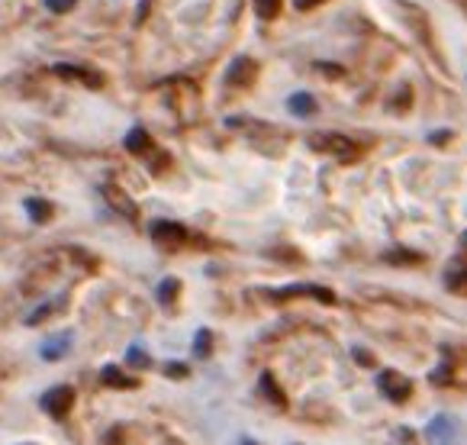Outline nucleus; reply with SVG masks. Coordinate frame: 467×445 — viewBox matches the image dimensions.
<instances>
[{"label":"nucleus","instance_id":"f257e3e1","mask_svg":"<svg viewBox=\"0 0 467 445\" xmlns=\"http://www.w3.org/2000/svg\"><path fill=\"white\" fill-rule=\"evenodd\" d=\"M309 149L332 158H342V162H351L358 155V145L348 136H342V132H317V136H309Z\"/></svg>","mask_w":467,"mask_h":445},{"label":"nucleus","instance_id":"f03ea898","mask_svg":"<svg viewBox=\"0 0 467 445\" xmlns=\"http://www.w3.org/2000/svg\"><path fill=\"white\" fill-rule=\"evenodd\" d=\"M71 407H75V391L71 387H52V391L42 394V410L48 413V417L56 419H65L71 413Z\"/></svg>","mask_w":467,"mask_h":445},{"label":"nucleus","instance_id":"7ed1b4c3","mask_svg":"<svg viewBox=\"0 0 467 445\" xmlns=\"http://www.w3.org/2000/svg\"><path fill=\"white\" fill-rule=\"evenodd\" d=\"M378 387L387 394V397H393L400 404V400H406L412 394V381L406 375H400V371H380L378 377Z\"/></svg>","mask_w":467,"mask_h":445},{"label":"nucleus","instance_id":"20e7f679","mask_svg":"<svg viewBox=\"0 0 467 445\" xmlns=\"http://www.w3.org/2000/svg\"><path fill=\"white\" fill-rule=\"evenodd\" d=\"M151 239L159 242V246H168V249L184 246L187 229L178 227V223H168V219H161V223H155V227H151Z\"/></svg>","mask_w":467,"mask_h":445},{"label":"nucleus","instance_id":"39448f33","mask_svg":"<svg viewBox=\"0 0 467 445\" xmlns=\"http://www.w3.org/2000/svg\"><path fill=\"white\" fill-rule=\"evenodd\" d=\"M103 197L110 200L113 210H119V213H123V217H136V204H132V200L126 197V194L119 191L117 185H107V187H103Z\"/></svg>","mask_w":467,"mask_h":445},{"label":"nucleus","instance_id":"423d86ee","mask_svg":"<svg viewBox=\"0 0 467 445\" xmlns=\"http://www.w3.org/2000/svg\"><path fill=\"white\" fill-rule=\"evenodd\" d=\"M254 75V62L252 58H239V62L233 65V71H229V84H248Z\"/></svg>","mask_w":467,"mask_h":445},{"label":"nucleus","instance_id":"0eeeda50","mask_svg":"<svg viewBox=\"0 0 467 445\" xmlns=\"http://www.w3.org/2000/svg\"><path fill=\"white\" fill-rule=\"evenodd\" d=\"M100 377H103V384H110V387H132V384H136L132 377H126L123 371L117 368V365H107Z\"/></svg>","mask_w":467,"mask_h":445},{"label":"nucleus","instance_id":"6e6552de","mask_svg":"<svg viewBox=\"0 0 467 445\" xmlns=\"http://www.w3.org/2000/svg\"><path fill=\"white\" fill-rule=\"evenodd\" d=\"M296 294H303V297H319L323 303H332V294L326 288H287V291H281L277 297H296Z\"/></svg>","mask_w":467,"mask_h":445},{"label":"nucleus","instance_id":"1a4fd4ad","mask_svg":"<svg viewBox=\"0 0 467 445\" xmlns=\"http://www.w3.org/2000/svg\"><path fill=\"white\" fill-rule=\"evenodd\" d=\"M290 110H294L296 117H309V113L317 110V103H313V97L309 94H294L290 97Z\"/></svg>","mask_w":467,"mask_h":445},{"label":"nucleus","instance_id":"9d476101","mask_svg":"<svg viewBox=\"0 0 467 445\" xmlns=\"http://www.w3.org/2000/svg\"><path fill=\"white\" fill-rule=\"evenodd\" d=\"M126 149H130V152H149L151 149L149 132H145V130H132L130 136H126Z\"/></svg>","mask_w":467,"mask_h":445},{"label":"nucleus","instance_id":"9b49d317","mask_svg":"<svg viewBox=\"0 0 467 445\" xmlns=\"http://www.w3.org/2000/svg\"><path fill=\"white\" fill-rule=\"evenodd\" d=\"M26 210H29V217H33L36 223H46V219L52 217V207H48L46 200H39V197L26 200Z\"/></svg>","mask_w":467,"mask_h":445},{"label":"nucleus","instance_id":"f8f14e48","mask_svg":"<svg viewBox=\"0 0 467 445\" xmlns=\"http://www.w3.org/2000/svg\"><path fill=\"white\" fill-rule=\"evenodd\" d=\"M254 7H258L262 20H275L277 10H281V0H254Z\"/></svg>","mask_w":467,"mask_h":445},{"label":"nucleus","instance_id":"ddd939ff","mask_svg":"<svg viewBox=\"0 0 467 445\" xmlns=\"http://www.w3.org/2000/svg\"><path fill=\"white\" fill-rule=\"evenodd\" d=\"M58 75H65V78H84V81H88V84H94V88H97V84H100V81H97V78H90V71H84V69H75V65H58Z\"/></svg>","mask_w":467,"mask_h":445},{"label":"nucleus","instance_id":"4468645a","mask_svg":"<svg viewBox=\"0 0 467 445\" xmlns=\"http://www.w3.org/2000/svg\"><path fill=\"white\" fill-rule=\"evenodd\" d=\"M262 387H265V391H268V394H265V397H268L271 404H284V394H281V387H277V384H275V377H271V375H265V377H262Z\"/></svg>","mask_w":467,"mask_h":445},{"label":"nucleus","instance_id":"2eb2a0df","mask_svg":"<svg viewBox=\"0 0 467 445\" xmlns=\"http://www.w3.org/2000/svg\"><path fill=\"white\" fill-rule=\"evenodd\" d=\"M174 294H178V281H174V278H168V281L159 288V301H161V303H171V301H174Z\"/></svg>","mask_w":467,"mask_h":445},{"label":"nucleus","instance_id":"dca6fc26","mask_svg":"<svg viewBox=\"0 0 467 445\" xmlns=\"http://www.w3.org/2000/svg\"><path fill=\"white\" fill-rule=\"evenodd\" d=\"M46 4L52 14H68V10L75 7V0H46Z\"/></svg>","mask_w":467,"mask_h":445},{"label":"nucleus","instance_id":"f3484780","mask_svg":"<svg viewBox=\"0 0 467 445\" xmlns=\"http://www.w3.org/2000/svg\"><path fill=\"white\" fill-rule=\"evenodd\" d=\"M323 0H294V7L296 10H313V7H319Z\"/></svg>","mask_w":467,"mask_h":445},{"label":"nucleus","instance_id":"a211bd4d","mask_svg":"<svg viewBox=\"0 0 467 445\" xmlns=\"http://www.w3.org/2000/svg\"><path fill=\"white\" fill-rule=\"evenodd\" d=\"M197 355H206V333L197 336Z\"/></svg>","mask_w":467,"mask_h":445},{"label":"nucleus","instance_id":"6ab92c4d","mask_svg":"<svg viewBox=\"0 0 467 445\" xmlns=\"http://www.w3.org/2000/svg\"><path fill=\"white\" fill-rule=\"evenodd\" d=\"M242 445H254V442H252V439H242Z\"/></svg>","mask_w":467,"mask_h":445}]
</instances>
